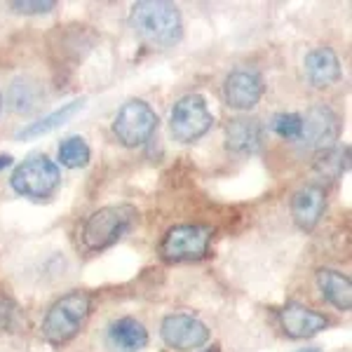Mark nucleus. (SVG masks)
I'll return each instance as SVG.
<instances>
[{
    "label": "nucleus",
    "mask_w": 352,
    "mask_h": 352,
    "mask_svg": "<svg viewBox=\"0 0 352 352\" xmlns=\"http://www.w3.org/2000/svg\"><path fill=\"white\" fill-rule=\"evenodd\" d=\"M129 24L134 33L148 47L167 50L174 47L184 36V19L174 3L164 0H141L132 5Z\"/></svg>",
    "instance_id": "nucleus-1"
},
{
    "label": "nucleus",
    "mask_w": 352,
    "mask_h": 352,
    "mask_svg": "<svg viewBox=\"0 0 352 352\" xmlns=\"http://www.w3.org/2000/svg\"><path fill=\"white\" fill-rule=\"evenodd\" d=\"M136 221H139V212L132 204H109L96 209L82 223V247L87 252H104L120 242L134 228Z\"/></svg>",
    "instance_id": "nucleus-2"
},
{
    "label": "nucleus",
    "mask_w": 352,
    "mask_h": 352,
    "mask_svg": "<svg viewBox=\"0 0 352 352\" xmlns=\"http://www.w3.org/2000/svg\"><path fill=\"white\" fill-rule=\"evenodd\" d=\"M92 312V296L87 292H68L56 298L43 320V338L50 345H66L78 336Z\"/></svg>",
    "instance_id": "nucleus-3"
},
{
    "label": "nucleus",
    "mask_w": 352,
    "mask_h": 352,
    "mask_svg": "<svg viewBox=\"0 0 352 352\" xmlns=\"http://www.w3.org/2000/svg\"><path fill=\"white\" fill-rule=\"evenodd\" d=\"M10 186L28 200H47L61 186V169L47 155H31L12 172Z\"/></svg>",
    "instance_id": "nucleus-4"
},
{
    "label": "nucleus",
    "mask_w": 352,
    "mask_h": 352,
    "mask_svg": "<svg viewBox=\"0 0 352 352\" xmlns=\"http://www.w3.org/2000/svg\"><path fill=\"white\" fill-rule=\"evenodd\" d=\"M214 228L204 223H181L164 232L160 242V256L169 263L202 261L209 254Z\"/></svg>",
    "instance_id": "nucleus-5"
},
{
    "label": "nucleus",
    "mask_w": 352,
    "mask_h": 352,
    "mask_svg": "<svg viewBox=\"0 0 352 352\" xmlns=\"http://www.w3.org/2000/svg\"><path fill=\"white\" fill-rule=\"evenodd\" d=\"M157 124H160V118L148 101L129 99L127 104H122V109L113 120V134L124 148H139L153 139Z\"/></svg>",
    "instance_id": "nucleus-6"
},
{
    "label": "nucleus",
    "mask_w": 352,
    "mask_h": 352,
    "mask_svg": "<svg viewBox=\"0 0 352 352\" xmlns=\"http://www.w3.org/2000/svg\"><path fill=\"white\" fill-rule=\"evenodd\" d=\"M212 124L214 116L200 94L181 96L172 109V118H169V129L179 144H192V141L202 139L212 129Z\"/></svg>",
    "instance_id": "nucleus-7"
},
{
    "label": "nucleus",
    "mask_w": 352,
    "mask_h": 352,
    "mask_svg": "<svg viewBox=\"0 0 352 352\" xmlns=\"http://www.w3.org/2000/svg\"><path fill=\"white\" fill-rule=\"evenodd\" d=\"M303 118V132H300V148L308 153H322L336 146L340 136V118L331 106L315 104L310 106Z\"/></svg>",
    "instance_id": "nucleus-8"
},
{
    "label": "nucleus",
    "mask_w": 352,
    "mask_h": 352,
    "mask_svg": "<svg viewBox=\"0 0 352 352\" xmlns=\"http://www.w3.org/2000/svg\"><path fill=\"white\" fill-rule=\"evenodd\" d=\"M160 336L167 348L176 352H192L209 340V327L202 320L188 315V312H174L167 315L160 324Z\"/></svg>",
    "instance_id": "nucleus-9"
},
{
    "label": "nucleus",
    "mask_w": 352,
    "mask_h": 352,
    "mask_svg": "<svg viewBox=\"0 0 352 352\" xmlns=\"http://www.w3.org/2000/svg\"><path fill=\"white\" fill-rule=\"evenodd\" d=\"M265 89L263 76L254 68H237L223 82V101L235 111H252Z\"/></svg>",
    "instance_id": "nucleus-10"
},
{
    "label": "nucleus",
    "mask_w": 352,
    "mask_h": 352,
    "mask_svg": "<svg viewBox=\"0 0 352 352\" xmlns=\"http://www.w3.org/2000/svg\"><path fill=\"white\" fill-rule=\"evenodd\" d=\"M280 327L289 338L305 340L324 331L329 327V317L308 308V305L292 300V303H287L285 308L280 310Z\"/></svg>",
    "instance_id": "nucleus-11"
},
{
    "label": "nucleus",
    "mask_w": 352,
    "mask_h": 352,
    "mask_svg": "<svg viewBox=\"0 0 352 352\" xmlns=\"http://www.w3.org/2000/svg\"><path fill=\"white\" fill-rule=\"evenodd\" d=\"M327 209V192L320 184H308L298 188L292 197V217L300 230L310 232L324 217Z\"/></svg>",
    "instance_id": "nucleus-12"
},
{
    "label": "nucleus",
    "mask_w": 352,
    "mask_h": 352,
    "mask_svg": "<svg viewBox=\"0 0 352 352\" xmlns=\"http://www.w3.org/2000/svg\"><path fill=\"white\" fill-rule=\"evenodd\" d=\"M265 127L258 118H232L226 124V148L235 155H254L263 148Z\"/></svg>",
    "instance_id": "nucleus-13"
},
{
    "label": "nucleus",
    "mask_w": 352,
    "mask_h": 352,
    "mask_svg": "<svg viewBox=\"0 0 352 352\" xmlns=\"http://www.w3.org/2000/svg\"><path fill=\"white\" fill-rule=\"evenodd\" d=\"M305 78L312 87L327 89L340 80V59L331 47H315L305 54Z\"/></svg>",
    "instance_id": "nucleus-14"
},
{
    "label": "nucleus",
    "mask_w": 352,
    "mask_h": 352,
    "mask_svg": "<svg viewBox=\"0 0 352 352\" xmlns=\"http://www.w3.org/2000/svg\"><path fill=\"white\" fill-rule=\"evenodd\" d=\"M106 345L111 352H139L148 345V331L134 317H120L109 327Z\"/></svg>",
    "instance_id": "nucleus-15"
},
{
    "label": "nucleus",
    "mask_w": 352,
    "mask_h": 352,
    "mask_svg": "<svg viewBox=\"0 0 352 352\" xmlns=\"http://www.w3.org/2000/svg\"><path fill=\"white\" fill-rule=\"evenodd\" d=\"M317 287L322 292V298L331 303L340 312H350L352 308V282L348 275L333 268L317 270Z\"/></svg>",
    "instance_id": "nucleus-16"
},
{
    "label": "nucleus",
    "mask_w": 352,
    "mask_h": 352,
    "mask_svg": "<svg viewBox=\"0 0 352 352\" xmlns=\"http://www.w3.org/2000/svg\"><path fill=\"white\" fill-rule=\"evenodd\" d=\"M82 109H85V99L68 101V104H64L61 109L47 113L45 118H41V120H36V122L26 124L24 129H19V132H16V139H19V141H31V139H38V136H45V134L54 132V129H59L61 124H66L71 118H76Z\"/></svg>",
    "instance_id": "nucleus-17"
},
{
    "label": "nucleus",
    "mask_w": 352,
    "mask_h": 352,
    "mask_svg": "<svg viewBox=\"0 0 352 352\" xmlns=\"http://www.w3.org/2000/svg\"><path fill=\"white\" fill-rule=\"evenodd\" d=\"M5 101H8L10 111L19 113V116H28L41 106L43 101V87L38 80L28 76H19L10 82L8 92H5Z\"/></svg>",
    "instance_id": "nucleus-18"
},
{
    "label": "nucleus",
    "mask_w": 352,
    "mask_h": 352,
    "mask_svg": "<svg viewBox=\"0 0 352 352\" xmlns=\"http://www.w3.org/2000/svg\"><path fill=\"white\" fill-rule=\"evenodd\" d=\"M350 167V146H333L329 151L317 153L312 174L322 181H336Z\"/></svg>",
    "instance_id": "nucleus-19"
},
{
    "label": "nucleus",
    "mask_w": 352,
    "mask_h": 352,
    "mask_svg": "<svg viewBox=\"0 0 352 352\" xmlns=\"http://www.w3.org/2000/svg\"><path fill=\"white\" fill-rule=\"evenodd\" d=\"M92 151L82 136H68L59 144V162L66 169H82L89 164Z\"/></svg>",
    "instance_id": "nucleus-20"
},
{
    "label": "nucleus",
    "mask_w": 352,
    "mask_h": 352,
    "mask_svg": "<svg viewBox=\"0 0 352 352\" xmlns=\"http://www.w3.org/2000/svg\"><path fill=\"white\" fill-rule=\"evenodd\" d=\"M270 129L285 141H298L303 132V118L298 113H275L270 120Z\"/></svg>",
    "instance_id": "nucleus-21"
},
{
    "label": "nucleus",
    "mask_w": 352,
    "mask_h": 352,
    "mask_svg": "<svg viewBox=\"0 0 352 352\" xmlns=\"http://www.w3.org/2000/svg\"><path fill=\"white\" fill-rule=\"evenodd\" d=\"M21 322L19 305L8 294H0V331H14Z\"/></svg>",
    "instance_id": "nucleus-22"
},
{
    "label": "nucleus",
    "mask_w": 352,
    "mask_h": 352,
    "mask_svg": "<svg viewBox=\"0 0 352 352\" xmlns=\"http://www.w3.org/2000/svg\"><path fill=\"white\" fill-rule=\"evenodd\" d=\"M54 8V0H14V3H10V10L16 14H47Z\"/></svg>",
    "instance_id": "nucleus-23"
},
{
    "label": "nucleus",
    "mask_w": 352,
    "mask_h": 352,
    "mask_svg": "<svg viewBox=\"0 0 352 352\" xmlns=\"http://www.w3.org/2000/svg\"><path fill=\"white\" fill-rule=\"evenodd\" d=\"M8 167H12V155H0V172H5Z\"/></svg>",
    "instance_id": "nucleus-24"
},
{
    "label": "nucleus",
    "mask_w": 352,
    "mask_h": 352,
    "mask_svg": "<svg viewBox=\"0 0 352 352\" xmlns=\"http://www.w3.org/2000/svg\"><path fill=\"white\" fill-rule=\"evenodd\" d=\"M298 352H322L320 348H303V350H298Z\"/></svg>",
    "instance_id": "nucleus-25"
},
{
    "label": "nucleus",
    "mask_w": 352,
    "mask_h": 352,
    "mask_svg": "<svg viewBox=\"0 0 352 352\" xmlns=\"http://www.w3.org/2000/svg\"><path fill=\"white\" fill-rule=\"evenodd\" d=\"M0 111H3V94H0Z\"/></svg>",
    "instance_id": "nucleus-26"
},
{
    "label": "nucleus",
    "mask_w": 352,
    "mask_h": 352,
    "mask_svg": "<svg viewBox=\"0 0 352 352\" xmlns=\"http://www.w3.org/2000/svg\"><path fill=\"white\" fill-rule=\"evenodd\" d=\"M207 352H219V350H217V348H214V350H207Z\"/></svg>",
    "instance_id": "nucleus-27"
}]
</instances>
